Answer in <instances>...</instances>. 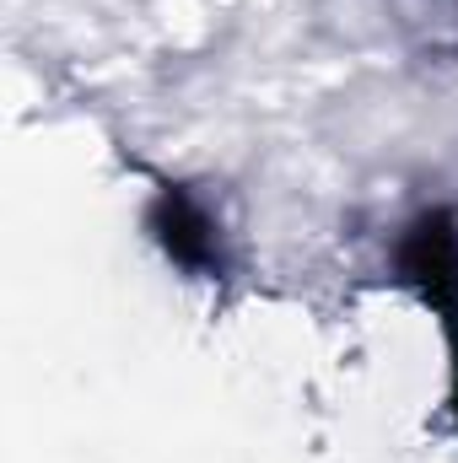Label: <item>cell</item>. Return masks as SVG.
I'll return each mask as SVG.
<instances>
[{
    "instance_id": "cell-2",
    "label": "cell",
    "mask_w": 458,
    "mask_h": 463,
    "mask_svg": "<svg viewBox=\"0 0 458 463\" xmlns=\"http://www.w3.org/2000/svg\"><path fill=\"white\" fill-rule=\"evenodd\" d=\"M394 269L405 286L421 291L432 313L458 324V216L453 211H421L394 242Z\"/></svg>"
},
{
    "instance_id": "cell-1",
    "label": "cell",
    "mask_w": 458,
    "mask_h": 463,
    "mask_svg": "<svg viewBox=\"0 0 458 463\" xmlns=\"http://www.w3.org/2000/svg\"><path fill=\"white\" fill-rule=\"evenodd\" d=\"M146 232L162 248V259L173 269H184L189 280H222L232 269L227 227L211 211V200L195 194L189 184H173V178L157 184V194L146 205Z\"/></svg>"
}]
</instances>
